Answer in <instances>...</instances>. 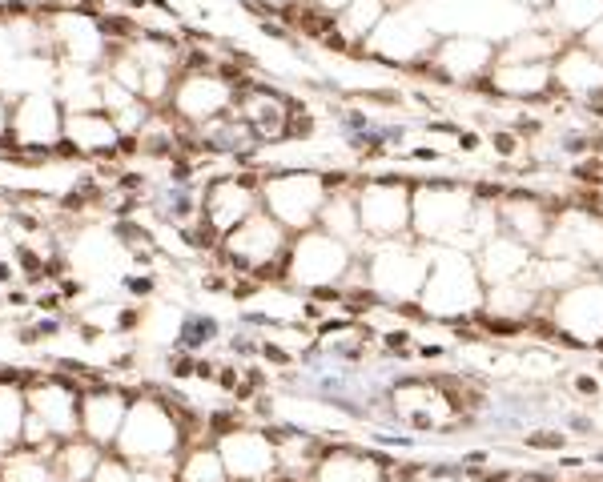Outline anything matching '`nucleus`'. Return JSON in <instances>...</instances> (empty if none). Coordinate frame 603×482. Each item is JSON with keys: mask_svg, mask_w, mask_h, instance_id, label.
<instances>
[{"mask_svg": "<svg viewBox=\"0 0 603 482\" xmlns=\"http://www.w3.org/2000/svg\"><path fill=\"white\" fill-rule=\"evenodd\" d=\"M234 109H238V117L254 129L258 145H266V141H286V137H290V101L278 97L273 89H266V85L249 81L245 89H238Z\"/></svg>", "mask_w": 603, "mask_h": 482, "instance_id": "obj_4", "label": "nucleus"}, {"mask_svg": "<svg viewBox=\"0 0 603 482\" xmlns=\"http://www.w3.org/2000/svg\"><path fill=\"white\" fill-rule=\"evenodd\" d=\"M29 418V402H25V382L0 374V446H21V430Z\"/></svg>", "mask_w": 603, "mask_h": 482, "instance_id": "obj_7", "label": "nucleus"}, {"mask_svg": "<svg viewBox=\"0 0 603 482\" xmlns=\"http://www.w3.org/2000/svg\"><path fill=\"white\" fill-rule=\"evenodd\" d=\"M213 446L221 454V466H225L230 482H262V479H273V470H278L273 442L258 430L238 426V430L213 438Z\"/></svg>", "mask_w": 603, "mask_h": 482, "instance_id": "obj_3", "label": "nucleus"}, {"mask_svg": "<svg viewBox=\"0 0 603 482\" xmlns=\"http://www.w3.org/2000/svg\"><path fill=\"white\" fill-rule=\"evenodd\" d=\"M527 446H539V451H555V446H563V434H531V438H527Z\"/></svg>", "mask_w": 603, "mask_h": 482, "instance_id": "obj_11", "label": "nucleus"}, {"mask_svg": "<svg viewBox=\"0 0 603 482\" xmlns=\"http://www.w3.org/2000/svg\"><path fill=\"white\" fill-rule=\"evenodd\" d=\"M495 149L503 153V157H507V153H515V137H511V133H499V137H495Z\"/></svg>", "mask_w": 603, "mask_h": 482, "instance_id": "obj_12", "label": "nucleus"}, {"mask_svg": "<svg viewBox=\"0 0 603 482\" xmlns=\"http://www.w3.org/2000/svg\"><path fill=\"white\" fill-rule=\"evenodd\" d=\"M129 402H133V398L125 390H117V386H109V382L89 386V390L81 394V434L109 451V446L117 442L121 426H125Z\"/></svg>", "mask_w": 603, "mask_h": 482, "instance_id": "obj_5", "label": "nucleus"}, {"mask_svg": "<svg viewBox=\"0 0 603 482\" xmlns=\"http://www.w3.org/2000/svg\"><path fill=\"white\" fill-rule=\"evenodd\" d=\"M8 277H12V270H8V266L0 262V281H8Z\"/></svg>", "mask_w": 603, "mask_h": 482, "instance_id": "obj_13", "label": "nucleus"}, {"mask_svg": "<svg viewBox=\"0 0 603 482\" xmlns=\"http://www.w3.org/2000/svg\"><path fill=\"white\" fill-rule=\"evenodd\" d=\"M64 141L81 157H113L121 133L105 109H77V113H64Z\"/></svg>", "mask_w": 603, "mask_h": 482, "instance_id": "obj_6", "label": "nucleus"}, {"mask_svg": "<svg viewBox=\"0 0 603 482\" xmlns=\"http://www.w3.org/2000/svg\"><path fill=\"white\" fill-rule=\"evenodd\" d=\"M89 482H137V474H133V462H125L121 454H105Z\"/></svg>", "mask_w": 603, "mask_h": 482, "instance_id": "obj_9", "label": "nucleus"}, {"mask_svg": "<svg viewBox=\"0 0 603 482\" xmlns=\"http://www.w3.org/2000/svg\"><path fill=\"white\" fill-rule=\"evenodd\" d=\"M8 129H12V105H8V97L0 92V145H12V141H8Z\"/></svg>", "mask_w": 603, "mask_h": 482, "instance_id": "obj_10", "label": "nucleus"}, {"mask_svg": "<svg viewBox=\"0 0 603 482\" xmlns=\"http://www.w3.org/2000/svg\"><path fill=\"white\" fill-rule=\"evenodd\" d=\"M234 101H238V85H234L230 77H221L217 64H213V68H181L177 81H173V92H169L165 113L177 117L185 129H197V125H206V120L230 113Z\"/></svg>", "mask_w": 603, "mask_h": 482, "instance_id": "obj_1", "label": "nucleus"}, {"mask_svg": "<svg viewBox=\"0 0 603 482\" xmlns=\"http://www.w3.org/2000/svg\"><path fill=\"white\" fill-rule=\"evenodd\" d=\"M181 346L185 350H197V346H210L213 338H217V322L213 318H189L185 326H181Z\"/></svg>", "mask_w": 603, "mask_h": 482, "instance_id": "obj_8", "label": "nucleus"}, {"mask_svg": "<svg viewBox=\"0 0 603 482\" xmlns=\"http://www.w3.org/2000/svg\"><path fill=\"white\" fill-rule=\"evenodd\" d=\"M197 205H201V221L210 225V233L221 241L245 217L262 210V177L258 173H217L201 185Z\"/></svg>", "mask_w": 603, "mask_h": 482, "instance_id": "obj_2", "label": "nucleus"}]
</instances>
